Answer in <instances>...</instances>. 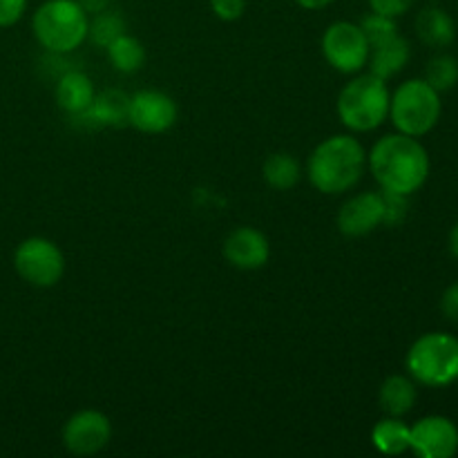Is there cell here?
I'll use <instances>...</instances> for the list:
<instances>
[{
	"mask_svg": "<svg viewBox=\"0 0 458 458\" xmlns=\"http://www.w3.org/2000/svg\"><path fill=\"white\" fill-rule=\"evenodd\" d=\"M367 170V150L353 134H334L318 143L307 159L309 183L322 195H344Z\"/></svg>",
	"mask_w": 458,
	"mask_h": 458,
	"instance_id": "7a4b0ae2",
	"label": "cell"
},
{
	"mask_svg": "<svg viewBox=\"0 0 458 458\" xmlns=\"http://www.w3.org/2000/svg\"><path fill=\"white\" fill-rule=\"evenodd\" d=\"M425 81L437 92H450L458 85V58L452 54H437L425 65Z\"/></svg>",
	"mask_w": 458,
	"mask_h": 458,
	"instance_id": "7402d4cb",
	"label": "cell"
},
{
	"mask_svg": "<svg viewBox=\"0 0 458 458\" xmlns=\"http://www.w3.org/2000/svg\"><path fill=\"white\" fill-rule=\"evenodd\" d=\"M411 428L410 452L420 458H452L458 452V428L441 414L423 416Z\"/></svg>",
	"mask_w": 458,
	"mask_h": 458,
	"instance_id": "8fae6325",
	"label": "cell"
},
{
	"mask_svg": "<svg viewBox=\"0 0 458 458\" xmlns=\"http://www.w3.org/2000/svg\"><path fill=\"white\" fill-rule=\"evenodd\" d=\"M416 36L432 49H445L456 40V22L443 7L429 4L416 16Z\"/></svg>",
	"mask_w": 458,
	"mask_h": 458,
	"instance_id": "e0dca14e",
	"label": "cell"
},
{
	"mask_svg": "<svg viewBox=\"0 0 458 458\" xmlns=\"http://www.w3.org/2000/svg\"><path fill=\"white\" fill-rule=\"evenodd\" d=\"M443 114L441 92L425 79H407L389 98V121L396 132L410 137H425L438 125Z\"/></svg>",
	"mask_w": 458,
	"mask_h": 458,
	"instance_id": "8992f818",
	"label": "cell"
},
{
	"mask_svg": "<svg viewBox=\"0 0 458 458\" xmlns=\"http://www.w3.org/2000/svg\"><path fill=\"white\" fill-rule=\"evenodd\" d=\"M411 428L401 416H385L371 429V443L385 456H401L410 452Z\"/></svg>",
	"mask_w": 458,
	"mask_h": 458,
	"instance_id": "d6986e66",
	"label": "cell"
},
{
	"mask_svg": "<svg viewBox=\"0 0 458 458\" xmlns=\"http://www.w3.org/2000/svg\"><path fill=\"white\" fill-rule=\"evenodd\" d=\"M410 58H411L410 40H407L403 34H396L394 38L383 40V43L374 45V47L369 49V63H367V67H369L371 74H376L378 79L389 81L405 70Z\"/></svg>",
	"mask_w": 458,
	"mask_h": 458,
	"instance_id": "2e32d148",
	"label": "cell"
},
{
	"mask_svg": "<svg viewBox=\"0 0 458 458\" xmlns=\"http://www.w3.org/2000/svg\"><path fill=\"white\" fill-rule=\"evenodd\" d=\"M367 168L383 192L411 197L428 183L432 161L420 139L410 134H385L367 152Z\"/></svg>",
	"mask_w": 458,
	"mask_h": 458,
	"instance_id": "6da1fadb",
	"label": "cell"
},
{
	"mask_svg": "<svg viewBox=\"0 0 458 458\" xmlns=\"http://www.w3.org/2000/svg\"><path fill=\"white\" fill-rule=\"evenodd\" d=\"M210 9L224 22H235L244 16L246 0H210Z\"/></svg>",
	"mask_w": 458,
	"mask_h": 458,
	"instance_id": "484cf974",
	"label": "cell"
},
{
	"mask_svg": "<svg viewBox=\"0 0 458 458\" xmlns=\"http://www.w3.org/2000/svg\"><path fill=\"white\" fill-rule=\"evenodd\" d=\"M222 255L237 271H258L268 264L271 244L259 228L237 226L224 240Z\"/></svg>",
	"mask_w": 458,
	"mask_h": 458,
	"instance_id": "4fadbf2b",
	"label": "cell"
},
{
	"mask_svg": "<svg viewBox=\"0 0 458 458\" xmlns=\"http://www.w3.org/2000/svg\"><path fill=\"white\" fill-rule=\"evenodd\" d=\"M338 231L344 237H365L385 226V192L365 191L344 201L338 210Z\"/></svg>",
	"mask_w": 458,
	"mask_h": 458,
	"instance_id": "7c38bea8",
	"label": "cell"
},
{
	"mask_svg": "<svg viewBox=\"0 0 458 458\" xmlns=\"http://www.w3.org/2000/svg\"><path fill=\"white\" fill-rule=\"evenodd\" d=\"M61 441L70 454L94 456L106 450L112 441V423L103 411L81 410L65 420Z\"/></svg>",
	"mask_w": 458,
	"mask_h": 458,
	"instance_id": "9c48e42d",
	"label": "cell"
},
{
	"mask_svg": "<svg viewBox=\"0 0 458 458\" xmlns=\"http://www.w3.org/2000/svg\"><path fill=\"white\" fill-rule=\"evenodd\" d=\"M407 199H410V197L385 192V226H401V224L405 222Z\"/></svg>",
	"mask_w": 458,
	"mask_h": 458,
	"instance_id": "d4e9b609",
	"label": "cell"
},
{
	"mask_svg": "<svg viewBox=\"0 0 458 458\" xmlns=\"http://www.w3.org/2000/svg\"><path fill=\"white\" fill-rule=\"evenodd\" d=\"M121 34H125V21L121 13L112 12V9H106L101 13H94L92 21H89V31L88 38L92 40L97 47L106 49L107 45L114 38H119Z\"/></svg>",
	"mask_w": 458,
	"mask_h": 458,
	"instance_id": "603a6c76",
	"label": "cell"
},
{
	"mask_svg": "<svg viewBox=\"0 0 458 458\" xmlns=\"http://www.w3.org/2000/svg\"><path fill=\"white\" fill-rule=\"evenodd\" d=\"M262 177L273 191H293L302 179V165L289 152H273L262 165Z\"/></svg>",
	"mask_w": 458,
	"mask_h": 458,
	"instance_id": "ffe728a7",
	"label": "cell"
},
{
	"mask_svg": "<svg viewBox=\"0 0 458 458\" xmlns=\"http://www.w3.org/2000/svg\"><path fill=\"white\" fill-rule=\"evenodd\" d=\"M371 7V12L383 13V16L389 18H401L414 7L416 0H367Z\"/></svg>",
	"mask_w": 458,
	"mask_h": 458,
	"instance_id": "4316f807",
	"label": "cell"
},
{
	"mask_svg": "<svg viewBox=\"0 0 458 458\" xmlns=\"http://www.w3.org/2000/svg\"><path fill=\"white\" fill-rule=\"evenodd\" d=\"M89 13L79 0H45L31 16V34L45 52L72 54L88 40Z\"/></svg>",
	"mask_w": 458,
	"mask_h": 458,
	"instance_id": "277c9868",
	"label": "cell"
},
{
	"mask_svg": "<svg viewBox=\"0 0 458 458\" xmlns=\"http://www.w3.org/2000/svg\"><path fill=\"white\" fill-rule=\"evenodd\" d=\"M389 92L387 81L376 74H353V79L340 89L335 112L344 128L352 134H365L378 130L389 119Z\"/></svg>",
	"mask_w": 458,
	"mask_h": 458,
	"instance_id": "3957f363",
	"label": "cell"
},
{
	"mask_svg": "<svg viewBox=\"0 0 458 458\" xmlns=\"http://www.w3.org/2000/svg\"><path fill=\"white\" fill-rule=\"evenodd\" d=\"M130 97L121 89H103L94 97L92 106L79 116H72L85 128H121L128 125Z\"/></svg>",
	"mask_w": 458,
	"mask_h": 458,
	"instance_id": "5bb4252c",
	"label": "cell"
},
{
	"mask_svg": "<svg viewBox=\"0 0 458 458\" xmlns=\"http://www.w3.org/2000/svg\"><path fill=\"white\" fill-rule=\"evenodd\" d=\"M27 9V0H0V30L16 25Z\"/></svg>",
	"mask_w": 458,
	"mask_h": 458,
	"instance_id": "83f0119b",
	"label": "cell"
},
{
	"mask_svg": "<svg viewBox=\"0 0 458 458\" xmlns=\"http://www.w3.org/2000/svg\"><path fill=\"white\" fill-rule=\"evenodd\" d=\"M447 246H450V253L452 258L458 259V222L452 226L450 231V240H447Z\"/></svg>",
	"mask_w": 458,
	"mask_h": 458,
	"instance_id": "1f68e13d",
	"label": "cell"
},
{
	"mask_svg": "<svg viewBox=\"0 0 458 458\" xmlns=\"http://www.w3.org/2000/svg\"><path fill=\"white\" fill-rule=\"evenodd\" d=\"M405 369L416 385L429 389H445L458 383V338L445 331L423 334L411 343Z\"/></svg>",
	"mask_w": 458,
	"mask_h": 458,
	"instance_id": "5b68a950",
	"label": "cell"
},
{
	"mask_svg": "<svg viewBox=\"0 0 458 458\" xmlns=\"http://www.w3.org/2000/svg\"><path fill=\"white\" fill-rule=\"evenodd\" d=\"M54 97H56L58 107H61L65 114L79 116L92 106L94 97H97V89H94L92 79H89L85 72L81 70H67L58 76L56 88H54Z\"/></svg>",
	"mask_w": 458,
	"mask_h": 458,
	"instance_id": "9a60e30c",
	"label": "cell"
},
{
	"mask_svg": "<svg viewBox=\"0 0 458 458\" xmlns=\"http://www.w3.org/2000/svg\"><path fill=\"white\" fill-rule=\"evenodd\" d=\"M369 40L360 22L335 21L322 34V56L340 74L353 76L369 63Z\"/></svg>",
	"mask_w": 458,
	"mask_h": 458,
	"instance_id": "ba28073f",
	"label": "cell"
},
{
	"mask_svg": "<svg viewBox=\"0 0 458 458\" xmlns=\"http://www.w3.org/2000/svg\"><path fill=\"white\" fill-rule=\"evenodd\" d=\"M106 54L110 65L121 74H134L146 63V47L137 36H130L128 31L112 40L106 47Z\"/></svg>",
	"mask_w": 458,
	"mask_h": 458,
	"instance_id": "44dd1931",
	"label": "cell"
},
{
	"mask_svg": "<svg viewBox=\"0 0 458 458\" xmlns=\"http://www.w3.org/2000/svg\"><path fill=\"white\" fill-rule=\"evenodd\" d=\"M441 311L447 320L458 322V282H452L441 295Z\"/></svg>",
	"mask_w": 458,
	"mask_h": 458,
	"instance_id": "f1b7e54d",
	"label": "cell"
},
{
	"mask_svg": "<svg viewBox=\"0 0 458 458\" xmlns=\"http://www.w3.org/2000/svg\"><path fill=\"white\" fill-rule=\"evenodd\" d=\"M13 268L27 284L52 289L65 276V255L47 237H27L13 250Z\"/></svg>",
	"mask_w": 458,
	"mask_h": 458,
	"instance_id": "52a82bcc",
	"label": "cell"
},
{
	"mask_svg": "<svg viewBox=\"0 0 458 458\" xmlns=\"http://www.w3.org/2000/svg\"><path fill=\"white\" fill-rule=\"evenodd\" d=\"M79 3H81V7L89 13V16H94V13H101V12H106V9H110L112 0H79Z\"/></svg>",
	"mask_w": 458,
	"mask_h": 458,
	"instance_id": "f546056e",
	"label": "cell"
},
{
	"mask_svg": "<svg viewBox=\"0 0 458 458\" xmlns=\"http://www.w3.org/2000/svg\"><path fill=\"white\" fill-rule=\"evenodd\" d=\"M416 401H419V389H416V383L410 376L394 374L380 385L378 403L385 416H401L403 419V416L414 410Z\"/></svg>",
	"mask_w": 458,
	"mask_h": 458,
	"instance_id": "ac0fdd59",
	"label": "cell"
},
{
	"mask_svg": "<svg viewBox=\"0 0 458 458\" xmlns=\"http://www.w3.org/2000/svg\"><path fill=\"white\" fill-rule=\"evenodd\" d=\"M179 107L170 94L161 89H139L130 97L128 125L143 134H164L177 123Z\"/></svg>",
	"mask_w": 458,
	"mask_h": 458,
	"instance_id": "30bf717a",
	"label": "cell"
},
{
	"mask_svg": "<svg viewBox=\"0 0 458 458\" xmlns=\"http://www.w3.org/2000/svg\"><path fill=\"white\" fill-rule=\"evenodd\" d=\"M432 3H438V0H432Z\"/></svg>",
	"mask_w": 458,
	"mask_h": 458,
	"instance_id": "d6a6232c",
	"label": "cell"
},
{
	"mask_svg": "<svg viewBox=\"0 0 458 458\" xmlns=\"http://www.w3.org/2000/svg\"><path fill=\"white\" fill-rule=\"evenodd\" d=\"M295 3L302 9H307V12H320V9H327L329 4H334L335 0H295Z\"/></svg>",
	"mask_w": 458,
	"mask_h": 458,
	"instance_id": "4dcf8cb0",
	"label": "cell"
},
{
	"mask_svg": "<svg viewBox=\"0 0 458 458\" xmlns=\"http://www.w3.org/2000/svg\"><path fill=\"white\" fill-rule=\"evenodd\" d=\"M360 27H362V31H365L367 40H369V47H374V45H378V43H383V40L394 38L396 34H401L396 18L383 16V13H376V12L367 13V16L360 21Z\"/></svg>",
	"mask_w": 458,
	"mask_h": 458,
	"instance_id": "cb8c5ba5",
	"label": "cell"
}]
</instances>
